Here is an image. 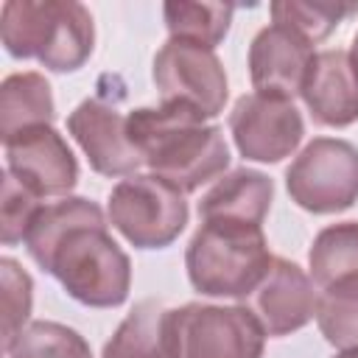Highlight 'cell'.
I'll return each mask as SVG.
<instances>
[{
    "instance_id": "cell-9",
    "label": "cell",
    "mask_w": 358,
    "mask_h": 358,
    "mask_svg": "<svg viewBox=\"0 0 358 358\" xmlns=\"http://www.w3.org/2000/svg\"><path fill=\"white\" fill-rule=\"evenodd\" d=\"M229 131L241 157L252 162H280L299 148L305 123L294 101L249 92L235 101Z\"/></svg>"
},
{
    "instance_id": "cell-11",
    "label": "cell",
    "mask_w": 358,
    "mask_h": 358,
    "mask_svg": "<svg viewBox=\"0 0 358 358\" xmlns=\"http://www.w3.org/2000/svg\"><path fill=\"white\" fill-rule=\"evenodd\" d=\"M6 171L39 199L67 196L78 182V162L53 126H31L3 140Z\"/></svg>"
},
{
    "instance_id": "cell-15",
    "label": "cell",
    "mask_w": 358,
    "mask_h": 358,
    "mask_svg": "<svg viewBox=\"0 0 358 358\" xmlns=\"http://www.w3.org/2000/svg\"><path fill=\"white\" fill-rule=\"evenodd\" d=\"M271 199H274V185L266 173L252 171V168H238L215 179V185L201 196L199 218L201 221L221 218V221H241V224L263 227Z\"/></svg>"
},
{
    "instance_id": "cell-19",
    "label": "cell",
    "mask_w": 358,
    "mask_h": 358,
    "mask_svg": "<svg viewBox=\"0 0 358 358\" xmlns=\"http://www.w3.org/2000/svg\"><path fill=\"white\" fill-rule=\"evenodd\" d=\"M235 6L229 3H187V0H171L162 6L165 28L171 39L193 42L201 48L215 50L224 36L229 34Z\"/></svg>"
},
{
    "instance_id": "cell-21",
    "label": "cell",
    "mask_w": 358,
    "mask_h": 358,
    "mask_svg": "<svg viewBox=\"0 0 358 358\" xmlns=\"http://www.w3.org/2000/svg\"><path fill=\"white\" fill-rule=\"evenodd\" d=\"M352 14H358V3H344V0H313V3L282 0V3H271V20L280 25H288L291 31H296L299 36H305L313 45L327 39L333 34V28Z\"/></svg>"
},
{
    "instance_id": "cell-16",
    "label": "cell",
    "mask_w": 358,
    "mask_h": 358,
    "mask_svg": "<svg viewBox=\"0 0 358 358\" xmlns=\"http://www.w3.org/2000/svg\"><path fill=\"white\" fill-rule=\"evenodd\" d=\"M53 120H56V103H53L50 84L42 73L25 70L3 78L0 84V137L3 140L31 126H53Z\"/></svg>"
},
{
    "instance_id": "cell-7",
    "label": "cell",
    "mask_w": 358,
    "mask_h": 358,
    "mask_svg": "<svg viewBox=\"0 0 358 358\" xmlns=\"http://www.w3.org/2000/svg\"><path fill=\"white\" fill-rule=\"evenodd\" d=\"M285 187L313 215L350 210L358 201V148L338 137H313L288 165Z\"/></svg>"
},
{
    "instance_id": "cell-5",
    "label": "cell",
    "mask_w": 358,
    "mask_h": 358,
    "mask_svg": "<svg viewBox=\"0 0 358 358\" xmlns=\"http://www.w3.org/2000/svg\"><path fill=\"white\" fill-rule=\"evenodd\" d=\"M173 358H260L266 330L246 305L187 302L168 310Z\"/></svg>"
},
{
    "instance_id": "cell-22",
    "label": "cell",
    "mask_w": 358,
    "mask_h": 358,
    "mask_svg": "<svg viewBox=\"0 0 358 358\" xmlns=\"http://www.w3.org/2000/svg\"><path fill=\"white\" fill-rule=\"evenodd\" d=\"M8 358H92L87 338L62 322H28L6 352Z\"/></svg>"
},
{
    "instance_id": "cell-2",
    "label": "cell",
    "mask_w": 358,
    "mask_h": 358,
    "mask_svg": "<svg viewBox=\"0 0 358 358\" xmlns=\"http://www.w3.org/2000/svg\"><path fill=\"white\" fill-rule=\"evenodd\" d=\"M126 129L148 173L182 193H193L201 185L221 179L229 168L232 157L224 131L204 123V117L187 106H137L129 112Z\"/></svg>"
},
{
    "instance_id": "cell-12",
    "label": "cell",
    "mask_w": 358,
    "mask_h": 358,
    "mask_svg": "<svg viewBox=\"0 0 358 358\" xmlns=\"http://www.w3.org/2000/svg\"><path fill=\"white\" fill-rule=\"evenodd\" d=\"M313 56V42L288 25L271 22L260 28L249 45V78L255 92L291 101L302 90Z\"/></svg>"
},
{
    "instance_id": "cell-26",
    "label": "cell",
    "mask_w": 358,
    "mask_h": 358,
    "mask_svg": "<svg viewBox=\"0 0 358 358\" xmlns=\"http://www.w3.org/2000/svg\"><path fill=\"white\" fill-rule=\"evenodd\" d=\"M350 56L355 59V64H358V34L352 36V48H350Z\"/></svg>"
},
{
    "instance_id": "cell-1",
    "label": "cell",
    "mask_w": 358,
    "mask_h": 358,
    "mask_svg": "<svg viewBox=\"0 0 358 358\" xmlns=\"http://www.w3.org/2000/svg\"><path fill=\"white\" fill-rule=\"evenodd\" d=\"M25 249L56 277L67 296L87 308H117L131 291V260L109 235L103 210L84 196L45 204L34 218Z\"/></svg>"
},
{
    "instance_id": "cell-3",
    "label": "cell",
    "mask_w": 358,
    "mask_h": 358,
    "mask_svg": "<svg viewBox=\"0 0 358 358\" xmlns=\"http://www.w3.org/2000/svg\"><path fill=\"white\" fill-rule=\"evenodd\" d=\"M0 39L14 59L73 73L92 56L95 25L90 8L76 0H8L0 11Z\"/></svg>"
},
{
    "instance_id": "cell-20",
    "label": "cell",
    "mask_w": 358,
    "mask_h": 358,
    "mask_svg": "<svg viewBox=\"0 0 358 358\" xmlns=\"http://www.w3.org/2000/svg\"><path fill=\"white\" fill-rule=\"evenodd\" d=\"M316 324L327 344L341 350H358V280H347L319 291Z\"/></svg>"
},
{
    "instance_id": "cell-17",
    "label": "cell",
    "mask_w": 358,
    "mask_h": 358,
    "mask_svg": "<svg viewBox=\"0 0 358 358\" xmlns=\"http://www.w3.org/2000/svg\"><path fill=\"white\" fill-rule=\"evenodd\" d=\"M101 358H173L168 341V308L159 299L137 302L103 344Z\"/></svg>"
},
{
    "instance_id": "cell-25",
    "label": "cell",
    "mask_w": 358,
    "mask_h": 358,
    "mask_svg": "<svg viewBox=\"0 0 358 358\" xmlns=\"http://www.w3.org/2000/svg\"><path fill=\"white\" fill-rule=\"evenodd\" d=\"M333 358H358V350H341V352L333 355Z\"/></svg>"
},
{
    "instance_id": "cell-24",
    "label": "cell",
    "mask_w": 358,
    "mask_h": 358,
    "mask_svg": "<svg viewBox=\"0 0 358 358\" xmlns=\"http://www.w3.org/2000/svg\"><path fill=\"white\" fill-rule=\"evenodd\" d=\"M42 199L20 185L8 171H3V196H0V241L6 246L22 243L34 218L42 210Z\"/></svg>"
},
{
    "instance_id": "cell-4",
    "label": "cell",
    "mask_w": 358,
    "mask_h": 358,
    "mask_svg": "<svg viewBox=\"0 0 358 358\" xmlns=\"http://www.w3.org/2000/svg\"><path fill=\"white\" fill-rule=\"evenodd\" d=\"M271 260L263 227L221 218L201 221L185 252L190 285L204 296L229 299L249 296L271 268Z\"/></svg>"
},
{
    "instance_id": "cell-14",
    "label": "cell",
    "mask_w": 358,
    "mask_h": 358,
    "mask_svg": "<svg viewBox=\"0 0 358 358\" xmlns=\"http://www.w3.org/2000/svg\"><path fill=\"white\" fill-rule=\"evenodd\" d=\"M299 98L319 126L344 129L358 120V64L350 50H319L308 67Z\"/></svg>"
},
{
    "instance_id": "cell-6",
    "label": "cell",
    "mask_w": 358,
    "mask_h": 358,
    "mask_svg": "<svg viewBox=\"0 0 358 358\" xmlns=\"http://www.w3.org/2000/svg\"><path fill=\"white\" fill-rule=\"evenodd\" d=\"M109 224L134 249H165L187 227L185 193L154 173H131L109 193Z\"/></svg>"
},
{
    "instance_id": "cell-13",
    "label": "cell",
    "mask_w": 358,
    "mask_h": 358,
    "mask_svg": "<svg viewBox=\"0 0 358 358\" xmlns=\"http://www.w3.org/2000/svg\"><path fill=\"white\" fill-rule=\"evenodd\" d=\"M319 291L294 260L274 257L260 285L249 294V308L266 336H291L316 316Z\"/></svg>"
},
{
    "instance_id": "cell-18",
    "label": "cell",
    "mask_w": 358,
    "mask_h": 358,
    "mask_svg": "<svg viewBox=\"0 0 358 358\" xmlns=\"http://www.w3.org/2000/svg\"><path fill=\"white\" fill-rule=\"evenodd\" d=\"M308 266L316 291L358 280V221L324 227L310 243Z\"/></svg>"
},
{
    "instance_id": "cell-10",
    "label": "cell",
    "mask_w": 358,
    "mask_h": 358,
    "mask_svg": "<svg viewBox=\"0 0 358 358\" xmlns=\"http://www.w3.org/2000/svg\"><path fill=\"white\" fill-rule=\"evenodd\" d=\"M123 95L112 98L109 92H98L84 98L67 115V131L87 154V162L101 176H131L143 168V157L129 140L126 117L117 106Z\"/></svg>"
},
{
    "instance_id": "cell-8",
    "label": "cell",
    "mask_w": 358,
    "mask_h": 358,
    "mask_svg": "<svg viewBox=\"0 0 358 358\" xmlns=\"http://www.w3.org/2000/svg\"><path fill=\"white\" fill-rule=\"evenodd\" d=\"M151 78L159 90L162 103L187 106L204 120L224 112L229 84L221 59L210 48L168 39L154 56Z\"/></svg>"
},
{
    "instance_id": "cell-23",
    "label": "cell",
    "mask_w": 358,
    "mask_h": 358,
    "mask_svg": "<svg viewBox=\"0 0 358 358\" xmlns=\"http://www.w3.org/2000/svg\"><path fill=\"white\" fill-rule=\"evenodd\" d=\"M0 296H3V352L17 341V336L28 327L31 305H34V280L14 260L0 257Z\"/></svg>"
}]
</instances>
